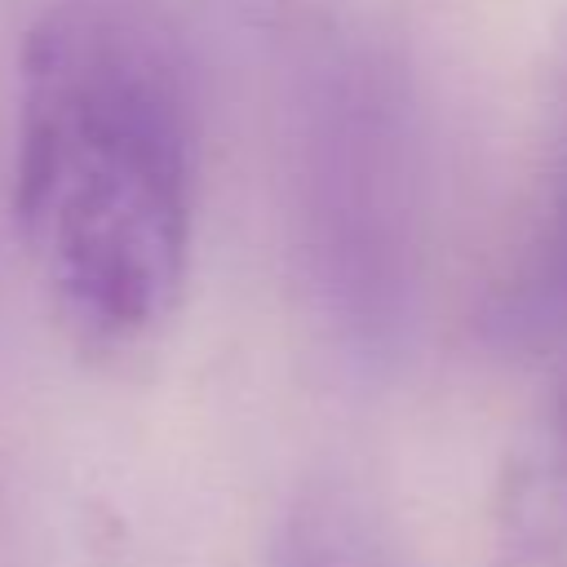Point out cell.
<instances>
[{
    "instance_id": "obj_1",
    "label": "cell",
    "mask_w": 567,
    "mask_h": 567,
    "mask_svg": "<svg viewBox=\"0 0 567 567\" xmlns=\"http://www.w3.org/2000/svg\"><path fill=\"white\" fill-rule=\"evenodd\" d=\"M199 199V89L159 0H49L18 53L13 221L62 337L128 363L173 323Z\"/></svg>"
},
{
    "instance_id": "obj_2",
    "label": "cell",
    "mask_w": 567,
    "mask_h": 567,
    "mask_svg": "<svg viewBox=\"0 0 567 567\" xmlns=\"http://www.w3.org/2000/svg\"><path fill=\"white\" fill-rule=\"evenodd\" d=\"M270 567H403L381 523L346 492L306 496L279 536Z\"/></svg>"
},
{
    "instance_id": "obj_3",
    "label": "cell",
    "mask_w": 567,
    "mask_h": 567,
    "mask_svg": "<svg viewBox=\"0 0 567 567\" xmlns=\"http://www.w3.org/2000/svg\"><path fill=\"white\" fill-rule=\"evenodd\" d=\"M492 567H567V478L554 456L514 478Z\"/></svg>"
},
{
    "instance_id": "obj_4",
    "label": "cell",
    "mask_w": 567,
    "mask_h": 567,
    "mask_svg": "<svg viewBox=\"0 0 567 567\" xmlns=\"http://www.w3.org/2000/svg\"><path fill=\"white\" fill-rule=\"evenodd\" d=\"M554 461H558V470H563V478H567V421H563V434H558V447H554Z\"/></svg>"
}]
</instances>
